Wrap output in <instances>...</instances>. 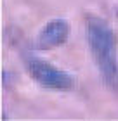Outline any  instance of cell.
<instances>
[{
  "instance_id": "6da1fadb",
  "label": "cell",
  "mask_w": 118,
  "mask_h": 121,
  "mask_svg": "<svg viewBox=\"0 0 118 121\" xmlns=\"http://www.w3.org/2000/svg\"><path fill=\"white\" fill-rule=\"evenodd\" d=\"M87 42L104 83L109 88H118V40L115 31L103 17L89 14L85 17Z\"/></svg>"
},
{
  "instance_id": "7a4b0ae2",
  "label": "cell",
  "mask_w": 118,
  "mask_h": 121,
  "mask_svg": "<svg viewBox=\"0 0 118 121\" xmlns=\"http://www.w3.org/2000/svg\"><path fill=\"white\" fill-rule=\"evenodd\" d=\"M24 64L30 76L43 88L59 90V92H68L75 88V78L70 73H66L64 69L47 62V60L37 57H26Z\"/></svg>"
},
{
  "instance_id": "3957f363",
  "label": "cell",
  "mask_w": 118,
  "mask_h": 121,
  "mask_svg": "<svg viewBox=\"0 0 118 121\" xmlns=\"http://www.w3.org/2000/svg\"><path fill=\"white\" fill-rule=\"evenodd\" d=\"M70 35V24L66 19H50L49 23L40 30V33L35 38L37 48L49 50V48L61 47L68 40Z\"/></svg>"
},
{
  "instance_id": "277c9868",
  "label": "cell",
  "mask_w": 118,
  "mask_h": 121,
  "mask_svg": "<svg viewBox=\"0 0 118 121\" xmlns=\"http://www.w3.org/2000/svg\"><path fill=\"white\" fill-rule=\"evenodd\" d=\"M115 14H116V17H118V5H116V9H115Z\"/></svg>"
}]
</instances>
